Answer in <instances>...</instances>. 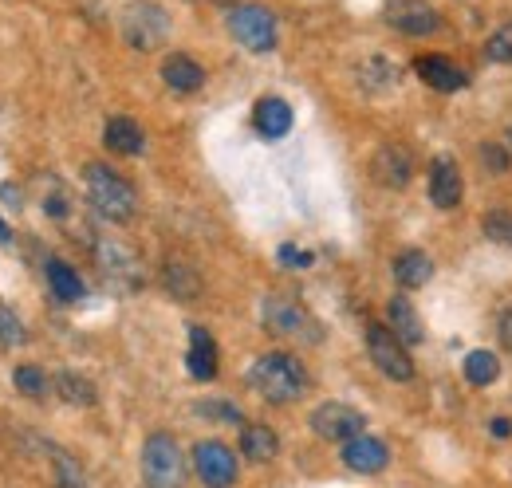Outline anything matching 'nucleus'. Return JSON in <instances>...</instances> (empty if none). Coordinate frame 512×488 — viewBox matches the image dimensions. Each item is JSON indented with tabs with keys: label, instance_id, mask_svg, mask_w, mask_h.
<instances>
[{
	"label": "nucleus",
	"instance_id": "f257e3e1",
	"mask_svg": "<svg viewBox=\"0 0 512 488\" xmlns=\"http://www.w3.org/2000/svg\"><path fill=\"white\" fill-rule=\"evenodd\" d=\"M249 382H253L256 394H264L268 402L284 406V402H296L308 390V370H304V363L296 355L272 351V355H260L253 363Z\"/></svg>",
	"mask_w": 512,
	"mask_h": 488
},
{
	"label": "nucleus",
	"instance_id": "f03ea898",
	"mask_svg": "<svg viewBox=\"0 0 512 488\" xmlns=\"http://www.w3.org/2000/svg\"><path fill=\"white\" fill-rule=\"evenodd\" d=\"M83 185H87V201L95 205L99 217L119 221V225L134 217V209H138V193H134V185H130L123 174H115L111 166H103V162H87V166H83Z\"/></svg>",
	"mask_w": 512,
	"mask_h": 488
},
{
	"label": "nucleus",
	"instance_id": "7ed1b4c3",
	"mask_svg": "<svg viewBox=\"0 0 512 488\" xmlns=\"http://www.w3.org/2000/svg\"><path fill=\"white\" fill-rule=\"evenodd\" d=\"M146 488H186V453L170 433H150L142 445Z\"/></svg>",
	"mask_w": 512,
	"mask_h": 488
},
{
	"label": "nucleus",
	"instance_id": "20e7f679",
	"mask_svg": "<svg viewBox=\"0 0 512 488\" xmlns=\"http://www.w3.org/2000/svg\"><path fill=\"white\" fill-rule=\"evenodd\" d=\"M260 323L280 339H300V343H320L323 339V327L316 323V315L304 304L288 300V296H264Z\"/></svg>",
	"mask_w": 512,
	"mask_h": 488
},
{
	"label": "nucleus",
	"instance_id": "39448f33",
	"mask_svg": "<svg viewBox=\"0 0 512 488\" xmlns=\"http://www.w3.org/2000/svg\"><path fill=\"white\" fill-rule=\"evenodd\" d=\"M123 36H127L130 48H138V52L162 48L166 36H170V12L162 4L134 0V4L123 8Z\"/></svg>",
	"mask_w": 512,
	"mask_h": 488
},
{
	"label": "nucleus",
	"instance_id": "423d86ee",
	"mask_svg": "<svg viewBox=\"0 0 512 488\" xmlns=\"http://www.w3.org/2000/svg\"><path fill=\"white\" fill-rule=\"evenodd\" d=\"M229 32L241 48H249L256 56L276 48V16L264 4H237L229 8Z\"/></svg>",
	"mask_w": 512,
	"mask_h": 488
},
{
	"label": "nucleus",
	"instance_id": "0eeeda50",
	"mask_svg": "<svg viewBox=\"0 0 512 488\" xmlns=\"http://www.w3.org/2000/svg\"><path fill=\"white\" fill-rule=\"evenodd\" d=\"M367 355H371V363L379 366L390 382H410L414 378L410 347L386 323H367Z\"/></svg>",
	"mask_w": 512,
	"mask_h": 488
},
{
	"label": "nucleus",
	"instance_id": "6e6552de",
	"mask_svg": "<svg viewBox=\"0 0 512 488\" xmlns=\"http://www.w3.org/2000/svg\"><path fill=\"white\" fill-rule=\"evenodd\" d=\"M193 473L205 488H233L237 481V453L225 441H197L193 445Z\"/></svg>",
	"mask_w": 512,
	"mask_h": 488
},
{
	"label": "nucleus",
	"instance_id": "1a4fd4ad",
	"mask_svg": "<svg viewBox=\"0 0 512 488\" xmlns=\"http://www.w3.org/2000/svg\"><path fill=\"white\" fill-rule=\"evenodd\" d=\"M312 429H316V437H323V441L347 445L351 437L367 433V418L355 406H347V402H323V406L312 410Z\"/></svg>",
	"mask_w": 512,
	"mask_h": 488
},
{
	"label": "nucleus",
	"instance_id": "9d476101",
	"mask_svg": "<svg viewBox=\"0 0 512 488\" xmlns=\"http://www.w3.org/2000/svg\"><path fill=\"white\" fill-rule=\"evenodd\" d=\"M386 20H390V28L406 32V36H434L442 28V16L426 0H390Z\"/></svg>",
	"mask_w": 512,
	"mask_h": 488
},
{
	"label": "nucleus",
	"instance_id": "9b49d317",
	"mask_svg": "<svg viewBox=\"0 0 512 488\" xmlns=\"http://www.w3.org/2000/svg\"><path fill=\"white\" fill-rule=\"evenodd\" d=\"M95 260H99V268H103L115 284H123V288H138V284H142L138 256H134L123 241H95Z\"/></svg>",
	"mask_w": 512,
	"mask_h": 488
},
{
	"label": "nucleus",
	"instance_id": "f8f14e48",
	"mask_svg": "<svg viewBox=\"0 0 512 488\" xmlns=\"http://www.w3.org/2000/svg\"><path fill=\"white\" fill-rule=\"evenodd\" d=\"M371 170H375L379 185H386V189H406L410 178H414V158H410V150H406V146L386 142V146H379V154H375Z\"/></svg>",
	"mask_w": 512,
	"mask_h": 488
},
{
	"label": "nucleus",
	"instance_id": "ddd939ff",
	"mask_svg": "<svg viewBox=\"0 0 512 488\" xmlns=\"http://www.w3.org/2000/svg\"><path fill=\"white\" fill-rule=\"evenodd\" d=\"M386 461H390V453H386V445L379 437H371V433H359V437H351L347 445H343V465L351 469V473H367V477H375V473H383Z\"/></svg>",
	"mask_w": 512,
	"mask_h": 488
},
{
	"label": "nucleus",
	"instance_id": "4468645a",
	"mask_svg": "<svg viewBox=\"0 0 512 488\" xmlns=\"http://www.w3.org/2000/svg\"><path fill=\"white\" fill-rule=\"evenodd\" d=\"M461 197H465L461 170L453 166V158H438V162L430 166V201L449 213V209H457V205H461Z\"/></svg>",
	"mask_w": 512,
	"mask_h": 488
},
{
	"label": "nucleus",
	"instance_id": "2eb2a0df",
	"mask_svg": "<svg viewBox=\"0 0 512 488\" xmlns=\"http://www.w3.org/2000/svg\"><path fill=\"white\" fill-rule=\"evenodd\" d=\"M386 327L406 343V347H418V343H426V327H422V315L414 311V304L406 300V296H394L390 304H386Z\"/></svg>",
	"mask_w": 512,
	"mask_h": 488
},
{
	"label": "nucleus",
	"instance_id": "dca6fc26",
	"mask_svg": "<svg viewBox=\"0 0 512 488\" xmlns=\"http://www.w3.org/2000/svg\"><path fill=\"white\" fill-rule=\"evenodd\" d=\"M162 79H166V87H170V91H178V95H193V91H201L205 71H201V63L197 60L182 56V52H174V56H166V60H162Z\"/></svg>",
	"mask_w": 512,
	"mask_h": 488
},
{
	"label": "nucleus",
	"instance_id": "f3484780",
	"mask_svg": "<svg viewBox=\"0 0 512 488\" xmlns=\"http://www.w3.org/2000/svg\"><path fill=\"white\" fill-rule=\"evenodd\" d=\"M103 142H107V150H115V154H123V158H134V154L146 150L142 126L134 119H127V115H115V119L103 126Z\"/></svg>",
	"mask_w": 512,
	"mask_h": 488
},
{
	"label": "nucleus",
	"instance_id": "a211bd4d",
	"mask_svg": "<svg viewBox=\"0 0 512 488\" xmlns=\"http://www.w3.org/2000/svg\"><path fill=\"white\" fill-rule=\"evenodd\" d=\"M186 366L197 382H213L217 378V343L205 327H190V355H186Z\"/></svg>",
	"mask_w": 512,
	"mask_h": 488
},
{
	"label": "nucleus",
	"instance_id": "6ab92c4d",
	"mask_svg": "<svg viewBox=\"0 0 512 488\" xmlns=\"http://www.w3.org/2000/svg\"><path fill=\"white\" fill-rule=\"evenodd\" d=\"M394 280H398V288H406V292L426 288V284L434 280V260H430L426 252H418V248H406V252L394 260Z\"/></svg>",
	"mask_w": 512,
	"mask_h": 488
},
{
	"label": "nucleus",
	"instance_id": "aec40b11",
	"mask_svg": "<svg viewBox=\"0 0 512 488\" xmlns=\"http://www.w3.org/2000/svg\"><path fill=\"white\" fill-rule=\"evenodd\" d=\"M44 280H48V288H52V296H56L60 304H79V300L87 296L79 272H75L71 264H64V260H56V256L44 264Z\"/></svg>",
	"mask_w": 512,
	"mask_h": 488
},
{
	"label": "nucleus",
	"instance_id": "412c9836",
	"mask_svg": "<svg viewBox=\"0 0 512 488\" xmlns=\"http://www.w3.org/2000/svg\"><path fill=\"white\" fill-rule=\"evenodd\" d=\"M414 71L422 75V83H430L434 91H461L465 87V71L453 67L446 56H422L414 63Z\"/></svg>",
	"mask_w": 512,
	"mask_h": 488
},
{
	"label": "nucleus",
	"instance_id": "4be33fe9",
	"mask_svg": "<svg viewBox=\"0 0 512 488\" xmlns=\"http://www.w3.org/2000/svg\"><path fill=\"white\" fill-rule=\"evenodd\" d=\"M280 453V437L268 426H245L241 429V457L253 465H268Z\"/></svg>",
	"mask_w": 512,
	"mask_h": 488
},
{
	"label": "nucleus",
	"instance_id": "5701e85b",
	"mask_svg": "<svg viewBox=\"0 0 512 488\" xmlns=\"http://www.w3.org/2000/svg\"><path fill=\"white\" fill-rule=\"evenodd\" d=\"M256 130H260L264 138H284V134L292 130V107H288L284 99H276V95L260 99V103H256Z\"/></svg>",
	"mask_w": 512,
	"mask_h": 488
},
{
	"label": "nucleus",
	"instance_id": "b1692460",
	"mask_svg": "<svg viewBox=\"0 0 512 488\" xmlns=\"http://www.w3.org/2000/svg\"><path fill=\"white\" fill-rule=\"evenodd\" d=\"M162 284L178 300H197V292H201V276H197V268L186 264V260H166L162 264Z\"/></svg>",
	"mask_w": 512,
	"mask_h": 488
},
{
	"label": "nucleus",
	"instance_id": "393cba45",
	"mask_svg": "<svg viewBox=\"0 0 512 488\" xmlns=\"http://www.w3.org/2000/svg\"><path fill=\"white\" fill-rule=\"evenodd\" d=\"M52 386H56V394L64 398L67 406H95V398H99L95 386H91L83 374H71V370H60Z\"/></svg>",
	"mask_w": 512,
	"mask_h": 488
},
{
	"label": "nucleus",
	"instance_id": "a878e982",
	"mask_svg": "<svg viewBox=\"0 0 512 488\" xmlns=\"http://www.w3.org/2000/svg\"><path fill=\"white\" fill-rule=\"evenodd\" d=\"M461 370H465V378H469L473 386H493V382L501 378V359H497L493 351H469Z\"/></svg>",
	"mask_w": 512,
	"mask_h": 488
},
{
	"label": "nucleus",
	"instance_id": "bb28decb",
	"mask_svg": "<svg viewBox=\"0 0 512 488\" xmlns=\"http://www.w3.org/2000/svg\"><path fill=\"white\" fill-rule=\"evenodd\" d=\"M12 382H16V390H20L24 398H32V402H44V394L52 390V382H48V374H44V366H36V363L16 366V374H12Z\"/></svg>",
	"mask_w": 512,
	"mask_h": 488
},
{
	"label": "nucleus",
	"instance_id": "cd10ccee",
	"mask_svg": "<svg viewBox=\"0 0 512 488\" xmlns=\"http://www.w3.org/2000/svg\"><path fill=\"white\" fill-rule=\"evenodd\" d=\"M359 75H363V87H371V91L394 87V83L402 79V71H398V67H390L386 60H379V56H375V60H367V67H363Z\"/></svg>",
	"mask_w": 512,
	"mask_h": 488
},
{
	"label": "nucleus",
	"instance_id": "c85d7f7f",
	"mask_svg": "<svg viewBox=\"0 0 512 488\" xmlns=\"http://www.w3.org/2000/svg\"><path fill=\"white\" fill-rule=\"evenodd\" d=\"M481 229H485V237L497 244H512V213L509 209H489L485 213V221H481Z\"/></svg>",
	"mask_w": 512,
	"mask_h": 488
},
{
	"label": "nucleus",
	"instance_id": "c756f323",
	"mask_svg": "<svg viewBox=\"0 0 512 488\" xmlns=\"http://www.w3.org/2000/svg\"><path fill=\"white\" fill-rule=\"evenodd\" d=\"M485 56L493 63H512V20L509 24H501L489 40H485Z\"/></svg>",
	"mask_w": 512,
	"mask_h": 488
},
{
	"label": "nucleus",
	"instance_id": "7c9ffc66",
	"mask_svg": "<svg viewBox=\"0 0 512 488\" xmlns=\"http://www.w3.org/2000/svg\"><path fill=\"white\" fill-rule=\"evenodd\" d=\"M24 339H28L24 323H20V319H16V315H12L8 307L0 304V343H4V347H20Z\"/></svg>",
	"mask_w": 512,
	"mask_h": 488
},
{
	"label": "nucleus",
	"instance_id": "2f4dec72",
	"mask_svg": "<svg viewBox=\"0 0 512 488\" xmlns=\"http://www.w3.org/2000/svg\"><path fill=\"white\" fill-rule=\"evenodd\" d=\"M197 414H205V418H221V422H241V410L229 406V402H201Z\"/></svg>",
	"mask_w": 512,
	"mask_h": 488
},
{
	"label": "nucleus",
	"instance_id": "473e14b6",
	"mask_svg": "<svg viewBox=\"0 0 512 488\" xmlns=\"http://www.w3.org/2000/svg\"><path fill=\"white\" fill-rule=\"evenodd\" d=\"M481 162H485L489 170H497V174L509 170V154H505V146H497V142H485V146H481Z\"/></svg>",
	"mask_w": 512,
	"mask_h": 488
},
{
	"label": "nucleus",
	"instance_id": "72a5a7b5",
	"mask_svg": "<svg viewBox=\"0 0 512 488\" xmlns=\"http://www.w3.org/2000/svg\"><path fill=\"white\" fill-rule=\"evenodd\" d=\"M280 260H284V264H296V268H304V264H312V252H300V248L284 244V248H280Z\"/></svg>",
	"mask_w": 512,
	"mask_h": 488
},
{
	"label": "nucleus",
	"instance_id": "f704fd0d",
	"mask_svg": "<svg viewBox=\"0 0 512 488\" xmlns=\"http://www.w3.org/2000/svg\"><path fill=\"white\" fill-rule=\"evenodd\" d=\"M501 339H505V347L512 351V307L501 315Z\"/></svg>",
	"mask_w": 512,
	"mask_h": 488
},
{
	"label": "nucleus",
	"instance_id": "c9c22d12",
	"mask_svg": "<svg viewBox=\"0 0 512 488\" xmlns=\"http://www.w3.org/2000/svg\"><path fill=\"white\" fill-rule=\"evenodd\" d=\"M489 429H493V437H509L512 426L505 422V418H497V422H489Z\"/></svg>",
	"mask_w": 512,
	"mask_h": 488
},
{
	"label": "nucleus",
	"instance_id": "e433bc0d",
	"mask_svg": "<svg viewBox=\"0 0 512 488\" xmlns=\"http://www.w3.org/2000/svg\"><path fill=\"white\" fill-rule=\"evenodd\" d=\"M8 241H12V229H8L4 217H0V244H8Z\"/></svg>",
	"mask_w": 512,
	"mask_h": 488
},
{
	"label": "nucleus",
	"instance_id": "4c0bfd02",
	"mask_svg": "<svg viewBox=\"0 0 512 488\" xmlns=\"http://www.w3.org/2000/svg\"><path fill=\"white\" fill-rule=\"evenodd\" d=\"M217 4H229V8H237V0H217Z\"/></svg>",
	"mask_w": 512,
	"mask_h": 488
}]
</instances>
